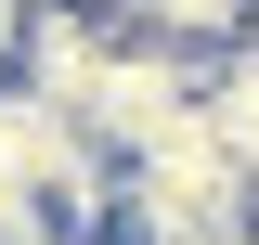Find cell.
Returning a JSON list of instances; mask_svg holds the SVG:
<instances>
[{
  "mask_svg": "<svg viewBox=\"0 0 259 245\" xmlns=\"http://www.w3.org/2000/svg\"><path fill=\"white\" fill-rule=\"evenodd\" d=\"M194 103H207V65H194V52H156V39H117V52L91 65V91H78V129H91L104 155H143L156 129H182Z\"/></svg>",
  "mask_w": 259,
  "mask_h": 245,
  "instance_id": "obj_1",
  "label": "cell"
},
{
  "mask_svg": "<svg viewBox=\"0 0 259 245\" xmlns=\"http://www.w3.org/2000/svg\"><path fill=\"white\" fill-rule=\"evenodd\" d=\"M130 39H156V52H194V65H233L259 26V0H117Z\"/></svg>",
  "mask_w": 259,
  "mask_h": 245,
  "instance_id": "obj_2",
  "label": "cell"
}]
</instances>
